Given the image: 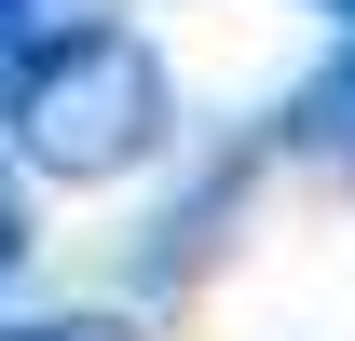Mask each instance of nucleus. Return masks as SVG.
Instances as JSON below:
<instances>
[{"label":"nucleus","instance_id":"nucleus-1","mask_svg":"<svg viewBox=\"0 0 355 341\" xmlns=\"http://www.w3.org/2000/svg\"><path fill=\"white\" fill-rule=\"evenodd\" d=\"M0 137H14L42 177H83V191H96V177H137V164L178 137V82H164V55L137 42V28L83 14V28H55V42L14 55Z\"/></svg>","mask_w":355,"mask_h":341},{"label":"nucleus","instance_id":"nucleus-2","mask_svg":"<svg viewBox=\"0 0 355 341\" xmlns=\"http://www.w3.org/2000/svg\"><path fill=\"white\" fill-rule=\"evenodd\" d=\"M0 341H137L123 314H28V328H0Z\"/></svg>","mask_w":355,"mask_h":341},{"label":"nucleus","instance_id":"nucleus-3","mask_svg":"<svg viewBox=\"0 0 355 341\" xmlns=\"http://www.w3.org/2000/svg\"><path fill=\"white\" fill-rule=\"evenodd\" d=\"M28 259V205H14V177H0V273Z\"/></svg>","mask_w":355,"mask_h":341},{"label":"nucleus","instance_id":"nucleus-4","mask_svg":"<svg viewBox=\"0 0 355 341\" xmlns=\"http://www.w3.org/2000/svg\"><path fill=\"white\" fill-rule=\"evenodd\" d=\"M314 123H355V55H342V82L314 96Z\"/></svg>","mask_w":355,"mask_h":341},{"label":"nucleus","instance_id":"nucleus-5","mask_svg":"<svg viewBox=\"0 0 355 341\" xmlns=\"http://www.w3.org/2000/svg\"><path fill=\"white\" fill-rule=\"evenodd\" d=\"M0 55H28V0H0Z\"/></svg>","mask_w":355,"mask_h":341},{"label":"nucleus","instance_id":"nucleus-6","mask_svg":"<svg viewBox=\"0 0 355 341\" xmlns=\"http://www.w3.org/2000/svg\"><path fill=\"white\" fill-rule=\"evenodd\" d=\"M314 14H342V28H355V0H314Z\"/></svg>","mask_w":355,"mask_h":341}]
</instances>
